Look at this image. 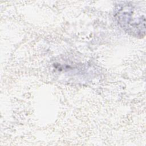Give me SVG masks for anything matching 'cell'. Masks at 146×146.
I'll return each mask as SVG.
<instances>
[{
	"label": "cell",
	"instance_id": "6da1fadb",
	"mask_svg": "<svg viewBox=\"0 0 146 146\" xmlns=\"http://www.w3.org/2000/svg\"><path fill=\"white\" fill-rule=\"evenodd\" d=\"M138 7L129 2L117 5L115 16L119 26L127 33L135 37L145 35V15Z\"/></svg>",
	"mask_w": 146,
	"mask_h": 146
}]
</instances>
